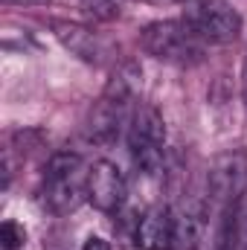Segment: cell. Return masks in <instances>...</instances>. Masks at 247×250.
Segmentation results:
<instances>
[{"mask_svg":"<svg viewBox=\"0 0 247 250\" xmlns=\"http://www.w3.org/2000/svg\"><path fill=\"white\" fill-rule=\"evenodd\" d=\"M87 172L84 160L76 151H59L47 160L44 166V181H41V201L50 212L70 215L73 209L82 207L87 198Z\"/></svg>","mask_w":247,"mask_h":250,"instance_id":"6da1fadb","label":"cell"},{"mask_svg":"<svg viewBox=\"0 0 247 250\" xmlns=\"http://www.w3.org/2000/svg\"><path fill=\"white\" fill-rule=\"evenodd\" d=\"M128 151L140 175H160L163 169V143H166V123L160 111L148 102H140L128 114Z\"/></svg>","mask_w":247,"mask_h":250,"instance_id":"7a4b0ae2","label":"cell"},{"mask_svg":"<svg viewBox=\"0 0 247 250\" xmlns=\"http://www.w3.org/2000/svg\"><path fill=\"white\" fill-rule=\"evenodd\" d=\"M140 44L148 56L157 62L178 64V67H192L204 59V41L189 29L184 18L178 21H154L140 32Z\"/></svg>","mask_w":247,"mask_h":250,"instance_id":"3957f363","label":"cell"},{"mask_svg":"<svg viewBox=\"0 0 247 250\" xmlns=\"http://www.w3.org/2000/svg\"><path fill=\"white\" fill-rule=\"evenodd\" d=\"M184 21L204 44L227 47L242 35V15L227 0H198L186 9Z\"/></svg>","mask_w":247,"mask_h":250,"instance_id":"277c9868","label":"cell"},{"mask_svg":"<svg viewBox=\"0 0 247 250\" xmlns=\"http://www.w3.org/2000/svg\"><path fill=\"white\" fill-rule=\"evenodd\" d=\"M206 189L209 201L221 207V212L239 207L247 195V151L245 148H230L218 154L209 163L206 172Z\"/></svg>","mask_w":247,"mask_h":250,"instance_id":"5b68a950","label":"cell"},{"mask_svg":"<svg viewBox=\"0 0 247 250\" xmlns=\"http://www.w3.org/2000/svg\"><path fill=\"white\" fill-rule=\"evenodd\" d=\"M125 195L128 187L120 166L111 160H96L87 172V201L99 212H117L125 204Z\"/></svg>","mask_w":247,"mask_h":250,"instance_id":"8992f818","label":"cell"},{"mask_svg":"<svg viewBox=\"0 0 247 250\" xmlns=\"http://www.w3.org/2000/svg\"><path fill=\"white\" fill-rule=\"evenodd\" d=\"M134 242L140 250H172V245H175V209L163 207V204L145 209V215L137 224Z\"/></svg>","mask_w":247,"mask_h":250,"instance_id":"52a82bcc","label":"cell"},{"mask_svg":"<svg viewBox=\"0 0 247 250\" xmlns=\"http://www.w3.org/2000/svg\"><path fill=\"white\" fill-rule=\"evenodd\" d=\"M53 32H56V38L62 41L73 56H79L84 62H99L102 44H99V38L90 29H84L79 23H70V21H56L53 23Z\"/></svg>","mask_w":247,"mask_h":250,"instance_id":"ba28073f","label":"cell"},{"mask_svg":"<svg viewBox=\"0 0 247 250\" xmlns=\"http://www.w3.org/2000/svg\"><path fill=\"white\" fill-rule=\"evenodd\" d=\"M204 242V212L181 209L175 212V245L172 250H195Z\"/></svg>","mask_w":247,"mask_h":250,"instance_id":"9c48e42d","label":"cell"},{"mask_svg":"<svg viewBox=\"0 0 247 250\" xmlns=\"http://www.w3.org/2000/svg\"><path fill=\"white\" fill-rule=\"evenodd\" d=\"M218 236H221L227 250H247V204L245 201L224 212Z\"/></svg>","mask_w":247,"mask_h":250,"instance_id":"30bf717a","label":"cell"},{"mask_svg":"<svg viewBox=\"0 0 247 250\" xmlns=\"http://www.w3.org/2000/svg\"><path fill=\"white\" fill-rule=\"evenodd\" d=\"M0 242H3V250H21L26 245V230H23V224H18V221H3L0 224Z\"/></svg>","mask_w":247,"mask_h":250,"instance_id":"8fae6325","label":"cell"},{"mask_svg":"<svg viewBox=\"0 0 247 250\" xmlns=\"http://www.w3.org/2000/svg\"><path fill=\"white\" fill-rule=\"evenodd\" d=\"M82 6L93 15V18H102V21H111L120 15L123 9V0H82Z\"/></svg>","mask_w":247,"mask_h":250,"instance_id":"7c38bea8","label":"cell"},{"mask_svg":"<svg viewBox=\"0 0 247 250\" xmlns=\"http://www.w3.org/2000/svg\"><path fill=\"white\" fill-rule=\"evenodd\" d=\"M82 250H111V242H105L102 236H87Z\"/></svg>","mask_w":247,"mask_h":250,"instance_id":"4fadbf2b","label":"cell"},{"mask_svg":"<svg viewBox=\"0 0 247 250\" xmlns=\"http://www.w3.org/2000/svg\"><path fill=\"white\" fill-rule=\"evenodd\" d=\"M242 99H245L247 108V56H245V67H242Z\"/></svg>","mask_w":247,"mask_h":250,"instance_id":"5bb4252c","label":"cell"},{"mask_svg":"<svg viewBox=\"0 0 247 250\" xmlns=\"http://www.w3.org/2000/svg\"><path fill=\"white\" fill-rule=\"evenodd\" d=\"M143 3H151V6H172V3H186V0H143Z\"/></svg>","mask_w":247,"mask_h":250,"instance_id":"9a60e30c","label":"cell"},{"mask_svg":"<svg viewBox=\"0 0 247 250\" xmlns=\"http://www.w3.org/2000/svg\"><path fill=\"white\" fill-rule=\"evenodd\" d=\"M6 3H44V0H6Z\"/></svg>","mask_w":247,"mask_h":250,"instance_id":"2e32d148","label":"cell"}]
</instances>
